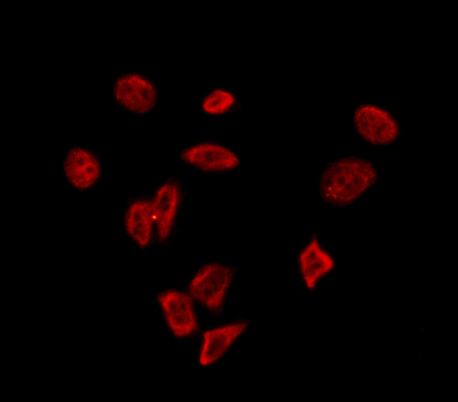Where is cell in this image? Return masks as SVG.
Returning a JSON list of instances; mask_svg holds the SVG:
<instances>
[{
  "label": "cell",
  "instance_id": "cell-4",
  "mask_svg": "<svg viewBox=\"0 0 458 402\" xmlns=\"http://www.w3.org/2000/svg\"><path fill=\"white\" fill-rule=\"evenodd\" d=\"M111 96L116 106L123 111L145 116L156 108L158 90L155 80L150 76L127 70L113 78Z\"/></svg>",
  "mask_w": 458,
  "mask_h": 402
},
{
  "label": "cell",
  "instance_id": "cell-2",
  "mask_svg": "<svg viewBox=\"0 0 458 402\" xmlns=\"http://www.w3.org/2000/svg\"><path fill=\"white\" fill-rule=\"evenodd\" d=\"M150 199L156 242L166 244L181 230L180 218L186 201L185 182L177 176H167L156 186Z\"/></svg>",
  "mask_w": 458,
  "mask_h": 402
},
{
  "label": "cell",
  "instance_id": "cell-6",
  "mask_svg": "<svg viewBox=\"0 0 458 402\" xmlns=\"http://www.w3.org/2000/svg\"><path fill=\"white\" fill-rule=\"evenodd\" d=\"M180 161L206 173H225L235 170L242 163L240 154L224 144L213 141L191 143L181 148Z\"/></svg>",
  "mask_w": 458,
  "mask_h": 402
},
{
  "label": "cell",
  "instance_id": "cell-8",
  "mask_svg": "<svg viewBox=\"0 0 458 402\" xmlns=\"http://www.w3.org/2000/svg\"><path fill=\"white\" fill-rule=\"evenodd\" d=\"M126 235L140 249H149L156 239V226L151 199L135 196L126 203L122 217Z\"/></svg>",
  "mask_w": 458,
  "mask_h": 402
},
{
  "label": "cell",
  "instance_id": "cell-7",
  "mask_svg": "<svg viewBox=\"0 0 458 402\" xmlns=\"http://www.w3.org/2000/svg\"><path fill=\"white\" fill-rule=\"evenodd\" d=\"M157 301L171 332L177 338H186L198 330L194 299L189 293L176 289L160 292Z\"/></svg>",
  "mask_w": 458,
  "mask_h": 402
},
{
  "label": "cell",
  "instance_id": "cell-11",
  "mask_svg": "<svg viewBox=\"0 0 458 402\" xmlns=\"http://www.w3.org/2000/svg\"><path fill=\"white\" fill-rule=\"evenodd\" d=\"M297 267L303 286L312 291L334 269L335 260L318 239L313 237L299 253Z\"/></svg>",
  "mask_w": 458,
  "mask_h": 402
},
{
  "label": "cell",
  "instance_id": "cell-3",
  "mask_svg": "<svg viewBox=\"0 0 458 402\" xmlns=\"http://www.w3.org/2000/svg\"><path fill=\"white\" fill-rule=\"evenodd\" d=\"M235 269L225 263L210 261L201 265L187 284L192 298L208 310L220 311L234 280Z\"/></svg>",
  "mask_w": 458,
  "mask_h": 402
},
{
  "label": "cell",
  "instance_id": "cell-5",
  "mask_svg": "<svg viewBox=\"0 0 458 402\" xmlns=\"http://www.w3.org/2000/svg\"><path fill=\"white\" fill-rule=\"evenodd\" d=\"M353 124L358 136L373 146L390 145L400 134V124L392 112L375 103L358 105L353 113Z\"/></svg>",
  "mask_w": 458,
  "mask_h": 402
},
{
  "label": "cell",
  "instance_id": "cell-1",
  "mask_svg": "<svg viewBox=\"0 0 458 402\" xmlns=\"http://www.w3.org/2000/svg\"><path fill=\"white\" fill-rule=\"evenodd\" d=\"M376 170L367 159L347 156L328 163L318 177L320 196L335 206H347L364 195L376 181Z\"/></svg>",
  "mask_w": 458,
  "mask_h": 402
},
{
  "label": "cell",
  "instance_id": "cell-10",
  "mask_svg": "<svg viewBox=\"0 0 458 402\" xmlns=\"http://www.w3.org/2000/svg\"><path fill=\"white\" fill-rule=\"evenodd\" d=\"M249 327L247 321L234 322L204 332L198 361L202 367L218 362Z\"/></svg>",
  "mask_w": 458,
  "mask_h": 402
},
{
  "label": "cell",
  "instance_id": "cell-9",
  "mask_svg": "<svg viewBox=\"0 0 458 402\" xmlns=\"http://www.w3.org/2000/svg\"><path fill=\"white\" fill-rule=\"evenodd\" d=\"M63 172L66 181L73 188L85 191L92 188L99 181L101 164L94 151L75 146L66 153Z\"/></svg>",
  "mask_w": 458,
  "mask_h": 402
},
{
  "label": "cell",
  "instance_id": "cell-12",
  "mask_svg": "<svg viewBox=\"0 0 458 402\" xmlns=\"http://www.w3.org/2000/svg\"><path fill=\"white\" fill-rule=\"evenodd\" d=\"M239 96L232 89L216 86L208 90L200 99L199 111L205 115L224 117L238 111Z\"/></svg>",
  "mask_w": 458,
  "mask_h": 402
}]
</instances>
